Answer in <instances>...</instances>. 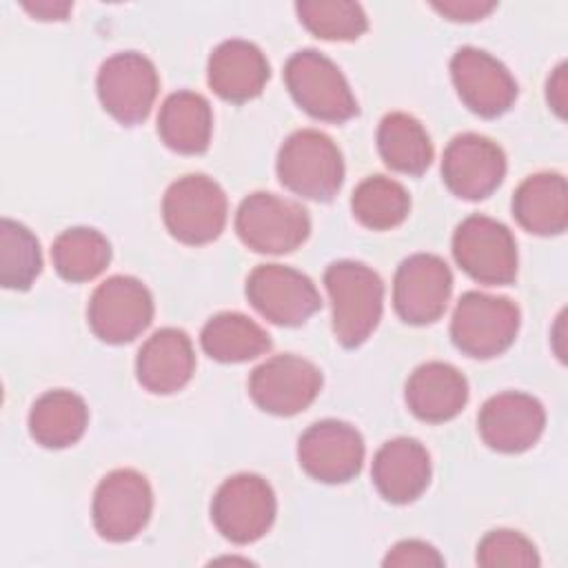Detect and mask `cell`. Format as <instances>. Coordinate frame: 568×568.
Returning <instances> with one entry per match:
<instances>
[{"label": "cell", "mask_w": 568, "mask_h": 568, "mask_svg": "<svg viewBox=\"0 0 568 568\" xmlns=\"http://www.w3.org/2000/svg\"><path fill=\"white\" fill-rule=\"evenodd\" d=\"M322 388L320 368L297 355H275L262 362L248 377L253 402L280 417L297 415L308 408Z\"/></svg>", "instance_id": "obj_12"}, {"label": "cell", "mask_w": 568, "mask_h": 568, "mask_svg": "<svg viewBox=\"0 0 568 568\" xmlns=\"http://www.w3.org/2000/svg\"><path fill=\"white\" fill-rule=\"evenodd\" d=\"M195 368V353L189 335L180 328L155 331L138 351V382L155 395H169L186 386Z\"/></svg>", "instance_id": "obj_21"}, {"label": "cell", "mask_w": 568, "mask_h": 568, "mask_svg": "<svg viewBox=\"0 0 568 568\" xmlns=\"http://www.w3.org/2000/svg\"><path fill=\"white\" fill-rule=\"evenodd\" d=\"M324 286L333 304L335 339L346 348L364 344L382 317V277L362 262L339 260L326 268Z\"/></svg>", "instance_id": "obj_1"}, {"label": "cell", "mask_w": 568, "mask_h": 568, "mask_svg": "<svg viewBox=\"0 0 568 568\" xmlns=\"http://www.w3.org/2000/svg\"><path fill=\"white\" fill-rule=\"evenodd\" d=\"M209 87L229 102H248L262 93L271 69L266 55L248 40H224L209 58Z\"/></svg>", "instance_id": "obj_19"}, {"label": "cell", "mask_w": 568, "mask_h": 568, "mask_svg": "<svg viewBox=\"0 0 568 568\" xmlns=\"http://www.w3.org/2000/svg\"><path fill=\"white\" fill-rule=\"evenodd\" d=\"M546 98H548V104L552 106V111L559 118H564L566 115V64L564 62L548 78Z\"/></svg>", "instance_id": "obj_35"}, {"label": "cell", "mask_w": 568, "mask_h": 568, "mask_svg": "<svg viewBox=\"0 0 568 568\" xmlns=\"http://www.w3.org/2000/svg\"><path fill=\"white\" fill-rule=\"evenodd\" d=\"M153 493L146 477L120 468L102 477L93 495V526L106 541H129L149 524Z\"/></svg>", "instance_id": "obj_11"}, {"label": "cell", "mask_w": 568, "mask_h": 568, "mask_svg": "<svg viewBox=\"0 0 568 568\" xmlns=\"http://www.w3.org/2000/svg\"><path fill=\"white\" fill-rule=\"evenodd\" d=\"M246 297L273 324L300 326L320 308V293L311 277L282 266L262 264L246 280Z\"/></svg>", "instance_id": "obj_13"}, {"label": "cell", "mask_w": 568, "mask_h": 568, "mask_svg": "<svg viewBox=\"0 0 568 568\" xmlns=\"http://www.w3.org/2000/svg\"><path fill=\"white\" fill-rule=\"evenodd\" d=\"M506 175V155L497 142L479 133L455 135L442 158V178L462 200L488 197Z\"/></svg>", "instance_id": "obj_15"}, {"label": "cell", "mask_w": 568, "mask_h": 568, "mask_svg": "<svg viewBox=\"0 0 568 568\" xmlns=\"http://www.w3.org/2000/svg\"><path fill=\"white\" fill-rule=\"evenodd\" d=\"M158 133L178 153L195 155L206 151L213 133L211 104L195 91L171 93L160 106Z\"/></svg>", "instance_id": "obj_24"}, {"label": "cell", "mask_w": 568, "mask_h": 568, "mask_svg": "<svg viewBox=\"0 0 568 568\" xmlns=\"http://www.w3.org/2000/svg\"><path fill=\"white\" fill-rule=\"evenodd\" d=\"M466 402L468 382L453 364L426 362L406 382V404L424 422H448L462 413Z\"/></svg>", "instance_id": "obj_22"}, {"label": "cell", "mask_w": 568, "mask_h": 568, "mask_svg": "<svg viewBox=\"0 0 568 568\" xmlns=\"http://www.w3.org/2000/svg\"><path fill=\"white\" fill-rule=\"evenodd\" d=\"M450 291L453 273L448 264L433 253H415L397 266L393 304L404 322L430 324L444 315Z\"/></svg>", "instance_id": "obj_14"}, {"label": "cell", "mask_w": 568, "mask_h": 568, "mask_svg": "<svg viewBox=\"0 0 568 568\" xmlns=\"http://www.w3.org/2000/svg\"><path fill=\"white\" fill-rule=\"evenodd\" d=\"M229 202L222 186L202 175L191 173L175 180L162 197V217L169 233L184 244H209L226 224Z\"/></svg>", "instance_id": "obj_4"}, {"label": "cell", "mask_w": 568, "mask_h": 568, "mask_svg": "<svg viewBox=\"0 0 568 568\" xmlns=\"http://www.w3.org/2000/svg\"><path fill=\"white\" fill-rule=\"evenodd\" d=\"M481 439L499 453H524L544 433L546 413L539 399L526 393L506 390L493 395L477 415Z\"/></svg>", "instance_id": "obj_18"}, {"label": "cell", "mask_w": 568, "mask_h": 568, "mask_svg": "<svg viewBox=\"0 0 568 568\" xmlns=\"http://www.w3.org/2000/svg\"><path fill=\"white\" fill-rule=\"evenodd\" d=\"M353 215L373 231H386L402 224L410 211L408 191L393 178L371 175L362 180L351 197Z\"/></svg>", "instance_id": "obj_29"}, {"label": "cell", "mask_w": 568, "mask_h": 568, "mask_svg": "<svg viewBox=\"0 0 568 568\" xmlns=\"http://www.w3.org/2000/svg\"><path fill=\"white\" fill-rule=\"evenodd\" d=\"M202 348L209 357L237 364L264 355L271 348L268 333L242 313H217L213 315L200 335Z\"/></svg>", "instance_id": "obj_27"}, {"label": "cell", "mask_w": 568, "mask_h": 568, "mask_svg": "<svg viewBox=\"0 0 568 568\" xmlns=\"http://www.w3.org/2000/svg\"><path fill=\"white\" fill-rule=\"evenodd\" d=\"M95 84L104 111L120 124L133 126L151 113L160 78L146 55L138 51H122L102 62Z\"/></svg>", "instance_id": "obj_9"}, {"label": "cell", "mask_w": 568, "mask_h": 568, "mask_svg": "<svg viewBox=\"0 0 568 568\" xmlns=\"http://www.w3.org/2000/svg\"><path fill=\"white\" fill-rule=\"evenodd\" d=\"M51 260L60 277L69 282H89L111 262V244L95 229L73 226L55 237Z\"/></svg>", "instance_id": "obj_28"}, {"label": "cell", "mask_w": 568, "mask_h": 568, "mask_svg": "<svg viewBox=\"0 0 568 568\" xmlns=\"http://www.w3.org/2000/svg\"><path fill=\"white\" fill-rule=\"evenodd\" d=\"M377 149L386 166L406 175H422L433 162V144L426 129L419 120L402 111L382 118Z\"/></svg>", "instance_id": "obj_26"}, {"label": "cell", "mask_w": 568, "mask_h": 568, "mask_svg": "<svg viewBox=\"0 0 568 568\" xmlns=\"http://www.w3.org/2000/svg\"><path fill=\"white\" fill-rule=\"evenodd\" d=\"M24 9L40 20H62L69 13L71 2H36V4L27 2Z\"/></svg>", "instance_id": "obj_36"}, {"label": "cell", "mask_w": 568, "mask_h": 568, "mask_svg": "<svg viewBox=\"0 0 568 568\" xmlns=\"http://www.w3.org/2000/svg\"><path fill=\"white\" fill-rule=\"evenodd\" d=\"M89 326L106 344L135 339L153 320L151 291L131 275L104 280L91 295L87 308Z\"/></svg>", "instance_id": "obj_10"}, {"label": "cell", "mask_w": 568, "mask_h": 568, "mask_svg": "<svg viewBox=\"0 0 568 568\" xmlns=\"http://www.w3.org/2000/svg\"><path fill=\"white\" fill-rule=\"evenodd\" d=\"M89 424L84 399L71 390H49L40 395L29 413V433L44 448H67L75 444Z\"/></svg>", "instance_id": "obj_25"}, {"label": "cell", "mask_w": 568, "mask_h": 568, "mask_svg": "<svg viewBox=\"0 0 568 568\" xmlns=\"http://www.w3.org/2000/svg\"><path fill=\"white\" fill-rule=\"evenodd\" d=\"M477 564L484 568H532L539 566L535 544L517 530H490L477 546Z\"/></svg>", "instance_id": "obj_32"}, {"label": "cell", "mask_w": 568, "mask_h": 568, "mask_svg": "<svg viewBox=\"0 0 568 568\" xmlns=\"http://www.w3.org/2000/svg\"><path fill=\"white\" fill-rule=\"evenodd\" d=\"M384 566L390 568H410V566H419V568H428V566H444V557L426 541L419 539H406L395 544L388 555L384 557Z\"/></svg>", "instance_id": "obj_33"}, {"label": "cell", "mask_w": 568, "mask_h": 568, "mask_svg": "<svg viewBox=\"0 0 568 568\" xmlns=\"http://www.w3.org/2000/svg\"><path fill=\"white\" fill-rule=\"evenodd\" d=\"M300 22L324 40H355L366 27V13L348 0H304L295 4Z\"/></svg>", "instance_id": "obj_31"}, {"label": "cell", "mask_w": 568, "mask_h": 568, "mask_svg": "<svg viewBox=\"0 0 568 568\" xmlns=\"http://www.w3.org/2000/svg\"><path fill=\"white\" fill-rule=\"evenodd\" d=\"M300 466L317 481L344 484L364 462V439L355 426L339 419H322L308 426L297 444Z\"/></svg>", "instance_id": "obj_16"}, {"label": "cell", "mask_w": 568, "mask_h": 568, "mask_svg": "<svg viewBox=\"0 0 568 568\" xmlns=\"http://www.w3.org/2000/svg\"><path fill=\"white\" fill-rule=\"evenodd\" d=\"M42 255L38 237L20 222H0V282L4 288L24 291L40 275Z\"/></svg>", "instance_id": "obj_30"}, {"label": "cell", "mask_w": 568, "mask_h": 568, "mask_svg": "<svg viewBox=\"0 0 568 568\" xmlns=\"http://www.w3.org/2000/svg\"><path fill=\"white\" fill-rule=\"evenodd\" d=\"M235 231L248 248L282 255L306 242L311 217L302 204L257 191L242 200L235 213Z\"/></svg>", "instance_id": "obj_6"}, {"label": "cell", "mask_w": 568, "mask_h": 568, "mask_svg": "<svg viewBox=\"0 0 568 568\" xmlns=\"http://www.w3.org/2000/svg\"><path fill=\"white\" fill-rule=\"evenodd\" d=\"M293 100L315 120L346 122L357 115V100L339 67L315 49L295 51L284 67Z\"/></svg>", "instance_id": "obj_3"}, {"label": "cell", "mask_w": 568, "mask_h": 568, "mask_svg": "<svg viewBox=\"0 0 568 568\" xmlns=\"http://www.w3.org/2000/svg\"><path fill=\"white\" fill-rule=\"evenodd\" d=\"M430 481L428 450L413 437L386 442L373 457V484L390 504L415 501Z\"/></svg>", "instance_id": "obj_20"}, {"label": "cell", "mask_w": 568, "mask_h": 568, "mask_svg": "<svg viewBox=\"0 0 568 568\" xmlns=\"http://www.w3.org/2000/svg\"><path fill=\"white\" fill-rule=\"evenodd\" d=\"M439 13L448 16L450 20H464L473 22L484 16H488L497 4L495 2H481V0H450V2H437L433 4Z\"/></svg>", "instance_id": "obj_34"}, {"label": "cell", "mask_w": 568, "mask_h": 568, "mask_svg": "<svg viewBox=\"0 0 568 568\" xmlns=\"http://www.w3.org/2000/svg\"><path fill=\"white\" fill-rule=\"evenodd\" d=\"M277 501L268 481L253 473L229 477L215 493L211 519L224 539L251 544L268 532L275 521Z\"/></svg>", "instance_id": "obj_7"}, {"label": "cell", "mask_w": 568, "mask_h": 568, "mask_svg": "<svg viewBox=\"0 0 568 568\" xmlns=\"http://www.w3.org/2000/svg\"><path fill=\"white\" fill-rule=\"evenodd\" d=\"M519 308L508 297L468 291L459 297L453 320V344L468 357L488 359L501 355L517 337Z\"/></svg>", "instance_id": "obj_5"}, {"label": "cell", "mask_w": 568, "mask_h": 568, "mask_svg": "<svg viewBox=\"0 0 568 568\" xmlns=\"http://www.w3.org/2000/svg\"><path fill=\"white\" fill-rule=\"evenodd\" d=\"M450 75L462 102L481 118H497L517 100L515 78L484 49H457L450 58Z\"/></svg>", "instance_id": "obj_17"}, {"label": "cell", "mask_w": 568, "mask_h": 568, "mask_svg": "<svg viewBox=\"0 0 568 568\" xmlns=\"http://www.w3.org/2000/svg\"><path fill=\"white\" fill-rule=\"evenodd\" d=\"M513 215L535 235L564 233L568 224V189L561 173H535L513 195Z\"/></svg>", "instance_id": "obj_23"}, {"label": "cell", "mask_w": 568, "mask_h": 568, "mask_svg": "<svg viewBox=\"0 0 568 568\" xmlns=\"http://www.w3.org/2000/svg\"><path fill=\"white\" fill-rule=\"evenodd\" d=\"M453 255L464 273L488 286L510 284L517 275V242L506 224L468 215L453 235Z\"/></svg>", "instance_id": "obj_8"}, {"label": "cell", "mask_w": 568, "mask_h": 568, "mask_svg": "<svg viewBox=\"0 0 568 568\" xmlns=\"http://www.w3.org/2000/svg\"><path fill=\"white\" fill-rule=\"evenodd\" d=\"M280 182L315 202H328L344 182V160L337 144L317 129L291 133L277 153Z\"/></svg>", "instance_id": "obj_2"}]
</instances>
